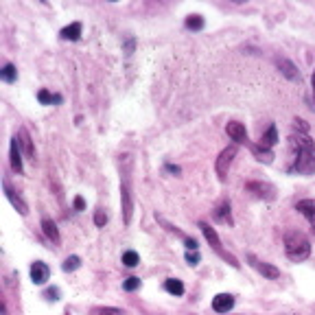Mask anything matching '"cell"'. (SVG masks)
<instances>
[{"label": "cell", "instance_id": "obj_1", "mask_svg": "<svg viewBox=\"0 0 315 315\" xmlns=\"http://www.w3.org/2000/svg\"><path fill=\"white\" fill-rule=\"evenodd\" d=\"M118 169H121V215L123 223L129 226L134 213V156L131 153L118 156Z\"/></svg>", "mask_w": 315, "mask_h": 315}, {"label": "cell", "instance_id": "obj_2", "mask_svg": "<svg viewBox=\"0 0 315 315\" xmlns=\"http://www.w3.org/2000/svg\"><path fill=\"white\" fill-rule=\"evenodd\" d=\"M289 145L296 151L293 164L289 171H296L300 175H313L315 173V143L309 134H293L289 136Z\"/></svg>", "mask_w": 315, "mask_h": 315}, {"label": "cell", "instance_id": "obj_3", "mask_svg": "<svg viewBox=\"0 0 315 315\" xmlns=\"http://www.w3.org/2000/svg\"><path fill=\"white\" fill-rule=\"evenodd\" d=\"M285 254L293 263H302L311 256V243L300 230H287L285 232Z\"/></svg>", "mask_w": 315, "mask_h": 315}, {"label": "cell", "instance_id": "obj_4", "mask_svg": "<svg viewBox=\"0 0 315 315\" xmlns=\"http://www.w3.org/2000/svg\"><path fill=\"white\" fill-rule=\"evenodd\" d=\"M199 230L204 232V236H206V241L210 243V248H213V252L219 258H223L230 267H234V269H239L241 267V263H239V258H236L234 254H230V252L223 248L221 245V241H219V234L215 232V228H210V223H206V221H199Z\"/></svg>", "mask_w": 315, "mask_h": 315}, {"label": "cell", "instance_id": "obj_5", "mask_svg": "<svg viewBox=\"0 0 315 315\" xmlns=\"http://www.w3.org/2000/svg\"><path fill=\"white\" fill-rule=\"evenodd\" d=\"M236 153H239L236 145H230V147H226V149H223V151L219 153V158H217V162H215V171H217V178H219L221 182H226L228 171H230V166H232V162H234Z\"/></svg>", "mask_w": 315, "mask_h": 315}, {"label": "cell", "instance_id": "obj_6", "mask_svg": "<svg viewBox=\"0 0 315 315\" xmlns=\"http://www.w3.org/2000/svg\"><path fill=\"white\" fill-rule=\"evenodd\" d=\"M245 191L248 193H254L256 197H261V199H276V188L274 184H269V182H261V180H252L245 184Z\"/></svg>", "mask_w": 315, "mask_h": 315}, {"label": "cell", "instance_id": "obj_7", "mask_svg": "<svg viewBox=\"0 0 315 315\" xmlns=\"http://www.w3.org/2000/svg\"><path fill=\"white\" fill-rule=\"evenodd\" d=\"M248 263L254 267L258 274H261L263 278H269V280H276L280 278V269L276 267V265H271V263H265L261 261V258H256L254 254H248Z\"/></svg>", "mask_w": 315, "mask_h": 315}, {"label": "cell", "instance_id": "obj_8", "mask_svg": "<svg viewBox=\"0 0 315 315\" xmlns=\"http://www.w3.org/2000/svg\"><path fill=\"white\" fill-rule=\"evenodd\" d=\"M213 219L217 223H223V226L232 228L234 226V219H232V210H230V201L228 199H221L217 208L213 210Z\"/></svg>", "mask_w": 315, "mask_h": 315}, {"label": "cell", "instance_id": "obj_9", "mask_svg": "<svg viewBox=\"0 0 315 315\" xmlns=\"http://www.w3.org/2000/svg\"><path fill=\"white\" fill-rule=\"evenodd\" d=\"M226 131H228V136L234 140L236 145H250V140H248V129H245V125L239 123V121H230L226 125Z\"/></svg>", "mask_w": 315, "mask_h": 315}, {"label": "cell", "instance_id": "obj_10", "mask_svg": "<svg viewBox=\"0 0 315 315\" xmlns=\"http://www.w3.org/2000/svg\"><path fill=\"white\" fill-rule=\"evenodd\" d=\"M3 188H5V195H7V199L11 201V206L16 208V210H18V213L22 215V217H26V215H29V206H26V201H24L22 197H20V195H18L16 191H13V188L9 186V182H7V180L3 182Z\"/></svg>", "mask_w": 315, "mask_h": 315}, {"label": "cell", "instance_id": "obj_11", "mask_svg": "<svg viewBox=\"0 0 315 315\" xmlns=\"http://www.w3.org/2000/svg\"><path fill=\"white\" fill-rule=\"evenodd\" d=\"M48 278H51V267H48L46 263H42V261L31 263V280H33V285H44Z\"/></svg>", "mask_w": 315, "mask_h": 315}, {"label": "cell", "instance_id": "obj_12", "mask_svg": "<svg viewBox=\"0 0 315 315\" xmlns=\"http://www.w3.org/2000/svg\"><path fill=\"white\" fill-rule=\"evenodd\" d=\"M296 210L302 217H306V221H309V226L315 234V199H300L296 204Z\"/></svg>", "mask_w": 315, "mask_h": 315}, {"label": "cell", "instance_id": "obj_13", "mask_svg": "<svg viewBox=\"0 0 315 315\" xmlns=\"http://www.w3.org/2000/svg\"><path fill=\"white\" fill-rule=\"evenodd\" d=\"M276 66L289 81H300V73H298V68L293 66V61H289L287 57H276Z\"/></svg>", "mask_w": 315, "mask_h": 315}, {"label": "cell", "instance_id": "obj_14", "mask_svg": "<svg viewBox=\"0 0 315 315\" xmlns=\"http://www.w3.org/2000/svg\"><path fill=\"white\" fill-rule=\"evenodd\" d=\"M232 306H234V296H230V293H217L213 298V309L217 313H228Z\"/></svg>", "mask_w": 315, "mask_h": 315}, {"label": "cell", "instance_id": "obj_15", "mask_svg": "<svg viewBox=\"0 0 315 315\" xmlns=\"http://www.w3.org/2000/svg\"><path fill=\"white\" fill-rule=\"evenodd\" d=\"M9 162H11V169H13V171H16V173H22V156H20V140H18V136L11 140Z\"/></svg>", "mask_w": 315, "mask_h": 315}, {"label": "cell", "instance_id": "obj_16", "mask_svg": "<svg viewBox=\"0 0 315 315\" xmlns=\"http://www.w3.org/2000/svg\"><path fill=\"white\" fill-rule=\"evenodd\" d=\"M18 140H20V147L24 149V156L35 160V147H33V140H31V134L26 131V127H20L18 129Z\"/></svg>", "mask_w": 315, "mask_h": 315}, {"label": "cell", "instance_id": "obj_17", "mask_svg": "<svg viewBox=\"0 0 315 315\" xmlns=\"http://www.w3.org/2000/svg\"><path fill=\"white\" fill-rule=\"evenodd\" d=\"M42 230H44L46 239L51 241L53 245H59V243H61L59 230H57V226H55V221H53V219H48V217H44V219H42Z\"/></svg>", "mask_w": 315, "mask_h": 315}, {"label": "cell", "instance_id": "obj_18", "mask_svg": "<svg viewBox=\"0 0 315 315\" xmlns=\"http://www.w3.org/2000/svg\"><path fill=\"white\" fill-rule=\"evenodd\" d=\"M250 149H252V153H254V158L258 160V162H265V164H271V160H274V151L271 149H263L261 145H248Z\"/></svg>", "mask_w": 315, "mask_h": 315}, {"label": "cell", "instance_id": "obj_19", "mask_svg": "<svg viewBox=\"0 0 315 315\" xmlns=\"http://www.w3.org/2000/svg\"><path fill=\"white\" fill-rule=\"evenodd\" d=\"M276 143H278V129H276V125H269V129L261 136V140H258V145H261L263 149H271Z\"/></svg>", "mask_w": 315, "mask_h": 315}, {"label": "cell", "instance_id": "obj_20", "mask_svg": "<svg viewBox=\"0 0 315 315\" xmlns=\"http://www.w3.org/2000/svg\"><path fill=\"white\" fill-rule=\"evenodd\" d=\"M61 40H68V42H77L81 38V22H73V24H68L61 29Z\"/></svg>", "mask_w": 315, "mask_h": 315}, {"label": "cell", "instance_id": "obj_21", "mask_svg": "<svg viewBox=\"0 0 315 315\" xmlns=\"http://www.w3.org/2000/svg\"><path fill=\"white\" fill-rule=\"evenodd\" d=\"M164 289L171 293V296H184V283L182 280H178V278H166L164 280Z\"/></svg>", "mask_w": 315, "mask_h": 315}, {"label": "cell", "instance_id": "obj_22", "mask_svg": "<svg viewBox=\"0 0 315 315\" xmlns=\"http://www.w3.org/2000/svg\"><path fill=\"white\" fill-rule=\"evenodd\" d=\"M0 79H3L5 83H13L18 79V70H16V66L13 64H5L3 66V70H0Z\"/></svg>", "mask_w": 315, "mask_h": 315}, {"label": "cell", "instance_id": "obj_23", "mask_svg": "<svg viewBox=\"0 0 315 315\" xmlns=\"http://www.w3.org/2000/svg\"><path fill=\"white\" fill-rule=\"evenodd\" d=\"M186 29H191V31H201V29H204V18H201L199 16V13H191V16H188L186 18Z\"/></svg>", "mask_w": 315, "mask_h": 315}, {"label": "cell", "instance_id": "obj_24", "mask_svg": "<svg viewBox=\"0 0 315 315\" xmlns=\"http://www.w3.org/2000/svg\"><path fill=\"white\" fill-rule=\"evenodd\" d=\"M38 101L42 105H53V103H61V96L59 94H51L48 90H40V92H38Z\"/></svg>", "mask_w": 315, "mask_h": 315}, {"label": "cell", "instance_id": "obj_25", "mask_svg": "<svg viewBox=\"0 0 315 315\" xmlns=\"http://www.w3.org/2000/svg\"><path fill=\"white\" fill-rule=\"evenodd\" d=\"M90 315H125V311L116 309V306H94Z\"/></svg>", "mask_w": 315, "mask_h": 315}, {"label": "cell", "instance_id": "obj_26", "mask_svg": "<svg viewBox=\"0 0 315 315\" xmlns=\"http://www.w3.org/2000/svg\"><path fill=\"white\" fill-rule=\"evenodd\" d=\"M138 263H140V256L136 254L134 250H127V252H123V265H125V267H136Z\"/></svg>", "mask_w": 315, "mask_h": 315}, {"label": "cell", "instance_id": "obj_27", "mask_svg": "<svg viewBox=\"0 0 315 315\" xmlns=\"http://www.w3.org/2000/svg\"><path fill=\"white\" fill-rule=\"evenodd\" d=\"M79 267H81V258L79 256H68L64 261V265H61V269H64V271H75Z\"/></svg>", "mask_w": 315, "mask_h": 315}, {"label": "cell", "instance_id": "obj_28", "mask_svg": "<svg viewBox=\"0 0 315 315\" xmlns=\"http://www.w3.org/2000/svg\"><path fill=\"white\" fill-rule=\"evenodd\" d=\"M293 131L296 134H309V123L302 118H293Z\"/></svg>", "mask_w": 315, "mask_h": 315}, {"label": "cell", "instance_id": "obj_29", "mask_svg": "<svg viewBox=\"0 0 315 315\" xmlns=\"http://www.w3.org/2000/svg\"><path fill=\"white\" fill-rule=\"evenodd\" d=\"M138 287H140V278H136V276H129V278L123 283V289H125V291H136Z\"/></svg>", "mask_w": 315, "mask_h": 315}, {"label": "cell", "instance_id": "obj_30", "mask_svg": "<svg viewBox=\"0 0 315 315\" xmlns=\"http://www.w3.org/2000/svg\"><path fill=\"white\" fill-rule=\"evenodd\" d=\"M44 298L48 300V302H57V300H59V289H57V287H51V289H46L44 291Z\"/></svg>", "mask_w": 315, "mask_h": 315}, {"label": "cell", "instance_id": "obj_31", "mask_svg": "<svg viewBox=\"0 0 315 315\" xmlns=\"http://www.w3.org/2000/svg\"><path fill=\"white\" fill-rule=\"evenodd\" d=\"M94 223H96V226H99V228H103L105 226V223H108V215H105V210H96V213H94Z\"/></svg>", "mask_w": 315, "mask_h": 315}, {"label": "cell", "instance_id": "obj_32", "mask_svg": "<svg viewBox=\"0 0 315 315\" xmlns=\"http://www.w3.org/2000/svg\"><path fill=\"white\" fill-rule=\"evenodd\" d=\"M199 261H201V258H199L197 252H186V263L191 265V267H195V265H199Z\"/></svg>", "mask_w": 315, "mask_h": 315}, {"label": "cell", "instance_id": "obj_33", "mask_svg": "<svg viewBox=\"0 0 315 315\" xmlns=\"http://www.w3.org/2000/svg\"><path fill=\"white\" fill-rule=\"evenodd\" d=\"M83 208H86V201H83L81 195H77V197H75V210H79V213H81Z\"/></svg>", "mask_w": 315, "mask_h": 315}, {"label": "cell", "instance_id": "obj_34", "mask_svg": "<svg viewBox=\"0 0 315 315\" xmlns=\"http://www.w3.org/2000/svg\"><path fill=\"white\" fill-rule=\"evenodd\" d=\"M184 245H186V250L188 252H197V241H195V239H184Z\"/></svg>", "mask_w": 315, "mask_h": 315}, {"label": "cell", "instance_id": "obj_35", "mask_svg": "<svg viewBox=\"0 0 315 315\" xmlns=\"http://www.w3.org/2000/svg\"><path fill=\"white\" fill-rule=\"evenodd\" d=\"M164 169L169 171V173H175V175H180V173H182V171H180V166H173V164H166Z\"/></svg>", "mask_w": 315, "mask_h": 315}, {"label": "cell", "instance_id": "obj_36", "mask_svg": "<svg viewBox=\"0 0 315 315\" xmlns=\"http://www.w3.org/2000/svg\"><path fill=\"white\" fill-rule=\"evenodd\" d=\"M125 51H127V55H131V51H134V40H127V44H125Z\"/></svg>", "mask_w": 315, "mask_h": 315}, {"label": "cell", "instance_id": "obj_37", "mask_svg": "<svg viewBox=\"0 0 315 315\" xmlns=\"http://www.w3.org/2000/svg\"><path fill=\"white\" fill-rule=\"evenodd\" d=\"M311 86H313V99H315V70H313V75H311Z\"/></svg>", "mask_w": 315, "mask_h": 315}]
</instances>
